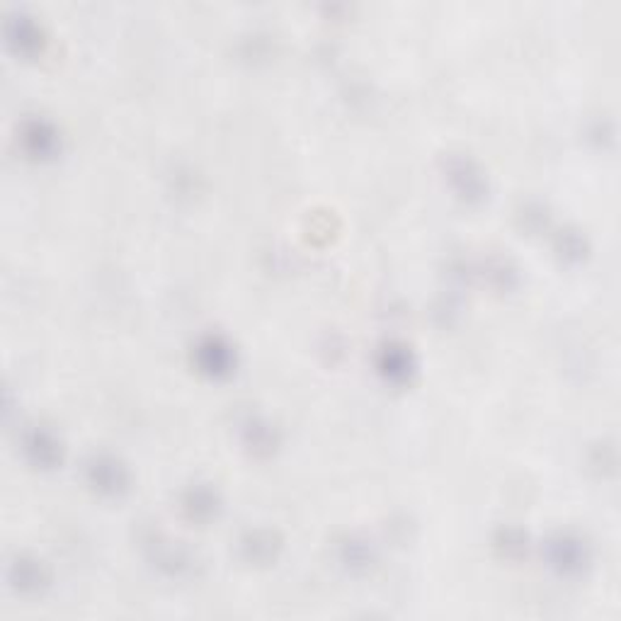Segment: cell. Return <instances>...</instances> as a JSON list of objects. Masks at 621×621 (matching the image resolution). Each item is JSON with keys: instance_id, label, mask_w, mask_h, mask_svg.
I'll return each instance as SVG.
<instances>
[{"instance_id": "1", "label": "cell", "mask_w": 621, "mask_h": 621, "mask_svg": "<svg viewBox=\"0 0 621 621\" xmlns=\"http://www.w3.org/2000/svg\"><path fill=\"white\" fill-rule=\"evenodd\" d=\"M8 39L15 44L17 49H27V47H37L39 44V32L37 27L32 25L30 17L13 13L8 15Z\"/></svg>"}, {"instance_id": "2", "label": "cell", "mask_w": 621, "mask_h": 621, "mask_svg": "<svg viewBox=\"0 0 621 621\" xmlns=\"http://www.w3.org/2000/svg\"><path fill=\"white\" fill-rule=\"evenodd\" d=\"M25 141H27V146H30L32 151L47 153L49 148L54 146V134H51V131L44 127L42 122H34V124H30V127L25 129Z\"/></svg>"}, {"instance_id": "3", "label": "cell", "mask_w": 621, "mask_h": 621, "mask_svg": "<svg viewBox=\"0 0 621 621\" xmlns=\"http://www.w3.org/2000/svg\"><path fill=\"white\" fill-rule=\"evenodd\" d=\"M27 449H30L34 457H37V461H42V464H49V461L56 457L54 442H51L44 432H34L30 440H27Z\"/></svg>"}, {"instance_id": "4", "label": "cell", "mask_w": 621, "mask_h": 621, "mask_svg": "<svg viewBox=\"0 0 621 621\" xmlns=\"http://www.w3.org/2000/svg\"><path fill=\"white\" fill-rule=\"evenodd\" d=\"M202 355L209 360L207 367L214 369V372H219V369H224L226 364H229V350L216 343V340H209L207 345H202Z\"/></svg>"}, {"instance_id": "5", "label": "cell", "mask_w": 621, "mask_h": 621, "mask_svg": "<svg viewBox=\"0 0 621 621\" xmlns=\"http://www.w3.org/2000/svg\"><path fill=\"white\" fill-rule=\"evenodd\" d=\"M93 474H95V481L100 483L102 488H119L122 486V476H119V469L115 464H105V461H98V464L93 466Z\"/></svg>"}]
</instances>
